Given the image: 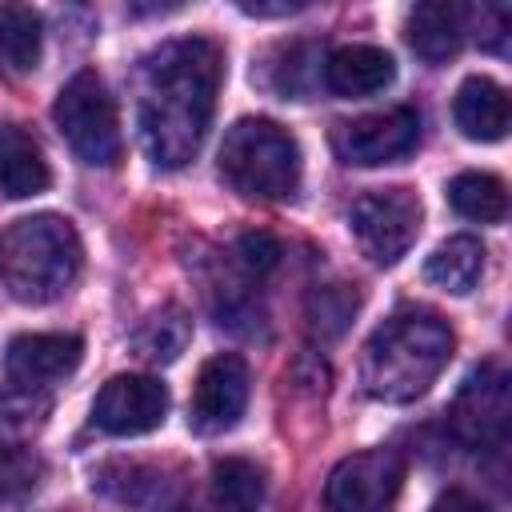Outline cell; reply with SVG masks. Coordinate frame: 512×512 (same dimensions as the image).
<instances>
[{"label":"cell","mask_w":512,"mask_h":512,"mask_svg":"<svg viewBox=\"0 0 512 512\" xmlns=\"http://www.w3.org/2000/svg\"><path fill=\"white\" fill-rule=\"evenodd\" d=\"M224 80V52L216 40H168L140 60V140L152 164L184 168L212 124Z\"/></svg>","instance_id":"6da1fadb"},{"label":"cell","mask_w":512,"mask_h":512,"mask_svg":"<svg viewBox=\"0 0 512 512\" xmlns=\"http://www.w3.org/2000/svg\"><path fill=\"white\" fill-rule=\"evenodd\" d=\"M452 348L456 336L436 312L404 308L368 336L360 384L380 404H408L436 384V376L452 360Z\"/></svg>","instance_id":"7a4b0ae2"},{"label":"cell","mask_w":512,"mask_h":512,"mask_svg":"<svg viewBox=\"0 0 512 512\" xmlns=\"http://www.w3.org/2000/svg\"><path fill=\"white\" fill-rule=\"evenodd\" d=\"M84 264L80 232L68 216L36 212L8 224L0 236V284L20 304H52L60 300Z\"/></svg>","instance_id":"3957f363"},{"label":"cell","mask_w":512,"mask_h":512,"mask_svg":"<svg viewBox=\"0 0 512 512\" xmlns=\"http://www.w3.org/2000/svg\"><path fill=\"white\" fill-rule=\"evenodd\" d=\"M220 176L244 200H288L300 188V144L276 120L244 116L224 132Z\"/></svg>","instance_id":"277c9868"},{"label":"cell","mask_w":512,"mask_h":512,"mask_svg":"<svg viewBox=\"0 0 512 512\" xmlns=\"http://www.w3.org/2000/svg\"><path fill=\"white\" fill-rule=\"evenodd\" d=\"M52 120L60 128V136L68 140V148L76 152V160L92 164V168H112L120 160V120H116V100L108 96L104 80L84 68L76 72L56 104H52Z\"/></svg>","instance_id":"5b68a950"},{"label":"cell","mask_w":512,"mask_h":512,"mask_svg":"<svg viewBox=\"0 0 512 512\" xmlns=\"http://www.w3.org/2000/svg\"><path fill=\"white\" fill-rule=\"evenodd\" d=\"M420 216L424 208L412 188H376L352 204L348 228L372 264H396L416 244Z\"/></svg>","instance_id":"8992f818"},{"label":"cell","mask_w":512,"mask_h":512,"mask_svg":"<svg viewBox=\"0 0 512 512\" xmlns=\"http://www.w3.org/2000/svg\"><path fill=\"white\" fill-rule=\"evenodd\" d=\"M404 484V456L396 448H368L344 456L324 480L328 512H388Z\"/></svg>","instance_id":"52a82bcc"},{"label":"cell","mask_w":512,"mask_h":512,"mask_svg":"<svg viewBox=\"0 0 512 512\" xmlns=\"http://www.w3.org/2000/svg\"><path fill=\"white\" fill-rule=\"evenodd\" d=\"M420 144V116L416 108H388V112H368L356 120L336 124L332 148L344 164L356 168H380L392 160H404Z\"/></svg>","instance_id":"ba28073f"},{"label":"cell","mask_w":512,"mask_h":512,"mask_svg":"<svg viewBox=\"0 0 512 512\" xmlns=\"http://www.w3.org/2000/svg\"><path fill=\"white\" fill-rule=\"evenodd\" d=\"M168 416V388L156 376L120 372L92 400V424L108 436H144L156 432Z\"/></svg>","instance_id":"9c48e42d"},{"label":"cell","mask_w":512,"mask_h":512,"mask_svg":"<svg viewBox=\"0 0 512 512\" xmlns=\"http://www.w3.org/2000/svg\"><path fill=\"white\" fill-rule=\"evenodd\" d=\"M248 392H252L248 364L236 352H216L212 360L200 364V376H196V388H192L188 424L196 432H204V436L236 428L244 408H248Z\"/></svg>","instance_id":"30bf717a"},{"label":"cell","mask_w":512,"mask_h":512,"mask_svg":"<svg viewBox=\"0 0 512 512\" xmlns=\"http://www.w3.org/2000/svg\"><path fill=\"white\" fill-rule=\"evenodd\" d=\"M84 360V340L72 332H24L8 340L4 372L20 392L48 388L64 376H72Z\"/></svg>","instance_id":"8fae6325"},{"label":"cell","mask_w":512,"mask_h":512,"mask_svg":"<svg viewBox=\"0 0 512 512\" xmlns=\"http://www.w3.org/2000/svg\"><path fill=\"white\" fill-rule=\"evenodd\" d=\"M456 432L476 448H500L508 432V380L496 368H480L464 380L452 404Z\"/></svg>","instance_id":"7c38bea8"},{"label":"cell","mask_w":512,"mask_h":512,"mask_svg":"<svg viewBox=\"0 0 512 512\" xmlns=\"http://www.w3.org/2000/svg\"><path fill=\"white\" fill-rule=\"evenodd\" d=\"M464 32H468V8L448 4V0L416 4L408 12V24H404L412 52L428 64H444L448 56H456L464 44Z\"/></svg>","instance_id":"4fadbf2b"},{"label":"cell","mask_w":512,"mask_h":512,"mask_svg":"<svg viewBox=\"0 0 512 512\" xmlns=\"http://www.w3.org/2000/svg\"><path fill=\"white\" fill-rule=\"evenodd\" d=\"M396 80V60L376 44H344L324 60V84L336 96H372Z\"/></svg>","instance_id":"5bb4252c"},{"label":"cell","mask_w":512,"mask_h":512,"mask_svg":"<svg viewBox=\"0 0 512 512\" xmlns=\"http://www.w3.org/2000/svg\"><path fill=\"white\" fill-rule=\"evenodd\" d=\"M452 120L468 140H480V144L504 140V132H508V92L488 76H468L456 88Z\"/></svg>","instance_id":"9a60e30c"},{"label":"cell","mask_w":512,"mask_h":512,"mask_svg":"<svg viewBox=\"0 0 512 512\" xmlns=\"http://www.w3.org/2000/svg\"><path fill=\"white\" fill-rule=\"evenodd\" d=\"M52 168L44 160V148L20 128V124H0V192L12 200H28L48 192Z\"/></svg>","instance_id":"2e32d148"},{"label":"cell","mask_w":512,"mask_h":512,"mask_svg":"<svg viewBox=\"0 0 512 512\" xmlns=\"http://www.w3.org/2000/svg\"><path fill=\"white\" fill-rule=\"evenodd\" d=\"M480 276H484V244L476 236H448L424 260V280L452 296L472 292L480 284Z\"/></svg>","instance_id":"e0dca14e"},{"label":"cell","mask_w":512,"mask_h":512,"mask_svg":"<svg viewBox=\"0 0 512 512\" xmlns=\"http://www.w3.org/2000/svg\"><path fill=\"white\" fill-rule=\"evenodd\" d=\"M44 20L24 4H0V64L12 76H28L40 64Z\"/></svg>","instance_id":"ac0fdd59"},{"label":"cell","mask_w":512,"mask_h":512,"mask_svg":"<svg viewBox=\"0 0 512 512\" xmlns=\"http://www.w3.org/2000/svg\"><path fill=\"white\" fill-rule=\"evenodd\" d=\"M448 204L476 224H500L508 212V188L492 172H460L448 184Z\"/></svg>","instance_id":"d6986e66"},{"label":"cell","mask_w":512,"mask_h":512,"mask_svg":"<svg viewBox=\"0 0 512 512\" xmlns=\"http://www.w3.org/2000/svg\"><path fill=\"white\" fill-rule=\"evenodd\" d=\"M360 308V292L352 284H316L304 300V320L316 340H336L352 324Z\"/></svg>","instance_id":"ffe728a7"},{"label":"cell","mask_w":512,"mask_h":512,"mask_svg":"<svg viewBox=\"0 0 512 512\" xmlns=\"http://www.w3.org/2000/svg\"><path fill=\"white\" fill-rule=\"evenodd\" d=\"M212 500L236 512H260L264 504V472L244 456H224L212 464Z\"/></svg>","instance_id":"44dd1931"},{"label":"cell","mask_w":512,"mask_h":512,"mask_svg":"<svg viewBox=\"0 0 512 512\" xmlns=\"http://www.w3.org/2000/svg\"><path fill=\"white\" fill-rule=\"evenodd\" d=\"M192 340V324L180 308H160L144 320V328L136 332V352L148 356L152 364H172Z\"/></svg>","instance_id":"7402d4cb"},{"label":"cell","mask_w":512,"mask_h":512,"mask_svg":"<svg viewBox=\"0 0 512 512\" xmlns=\"http://www.w3.org/2000/svg\"><path fill=\"white\" fill-rule=\"evenodd\" d=\"M44 480V460L24 444H0V500H20Z\"/></svg>","instance_id":"603a6c76"},{"label":"cell","mask_w":512,"mask_h":512,"mask_svg":"<svg viewBox=\"0 0 512 512\" xmlns=\"http://www.w3.org/2000/svg\"><path fill=\"white\" fill-rule=\"evenodd\" d=\"M236 256H240V264L248 268V272H256V276H264V272H272L276 264H280V256H284V248H280V240L272 236V232H244L240 240H236Z\"/></svg>","instance_id":"cb8c5ba5"},{"label":"cell","mask_w":512,"mask_h":512,"mask_svg":"<svg viewBox=\"0 0 512 512\" xmlns=\"http://www.w3.org/2000/svg\"><path fill=\"white\" fill-rule=\"evenodd\" d=\"M432 512H492L484 500H476L472 492H460V488H448L444 496H436Z\"/></svg>","instance_id":"d4e9b609"},{"label":"cell","mask_w":512,"mask_h":512,"mask_svg":"<svg viewBox=\"0 0 512 512\" xmlns=\"http://www.w3.org/2000/svg\"><path fill=\"white\" fill-rule=\"evenodd\" d=\"M300 8H304L300 0L296 4H288V0H280V4H240V12H248V16H292Z\"/></svg>","instance_id":"484cf974"},{"label":"cell","mask_w":512,"mask_h":512,"mask_svg":"<svg viewBox=\"0 0 512 512\" xmlns=\"http://www.w3.org/2000/svg\"><path fill=\"white\" fill-rule=\"evenodd\" d=\"M184 512H236V508H228V504H220V500H204V504H192V508H184Z\"/></svg>","instance_id":"4316f807"}]
</instances>
